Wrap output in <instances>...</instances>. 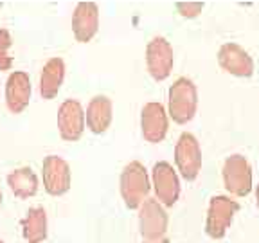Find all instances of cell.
Here are the masks:
<instances>
[{
	"mask_svg": "<svg viewBox=\"0 0 259 243\" xmlns=\"http://www.w3.org/2000/svg\"><path fill=\"white\" fill-rule=\"evenodd\" d=\"M119 189L124 206L132 211H137L146 198H150L151 178L142 162L132 160L122 168Z\"/></svg>",
	"mask_w": 259,
	"mask_h": 243,
	"instance_id": "6da1fadb",
	"label": "cell"
},
{
	"mask_svg": "<svg viewBox=\"0 0 259 243\" xmlns=\"http://www.w3.org/2000/svg\"><path fill=\"white\" fill-rule=\"evenodd\" d=\"M198 108V90L189 77H178L167 92V115L177 125H187Z\"/></svg>",
	"mask_w": 259,
	"mask_h": 243,
	"instance_id": "7a4b0ae2",
	"label": "cell"
},
{
	"mask_svg": "<svg viewBox=\"0 0 259 243\" xmlns=\"http://www.w3.org/2000/svg\"><path fill=\"white\" fill-rule=\"evenodd\" d=\"M239 211V202L227 194H216L209 200L205 218V234L212 239H223L231 229L234 216Z\"/></svg>",
	"mask_w": 259,
	"mask_h": 243,
	"instance_id": "3957f363",
	"label": "cell"
},
{
	"mask_svg": "<svg viewBox=\"0 0 259 243\" xmlns=\"http://www.w3.org/2000/svg\"><path fill=\"white\" fill-rule=\"evenodd\" d=\"M175 166L177 173L187 182L196 180L202 171V148L198 139L189 132H184L175 144Z\"/></svg>",
	"mask_w": 259,
	"mask_h": 243,
	"instance_id": "277c9868",
	"label": "cell"
},
{
	"mask_svg": "<svg viewBox=\"0 0 259 243\" xmlns=\"http://www.w3.org/2000/svg\"><path fill=\"white\" fill-rule=\"evenodd\" d=\"M139 232L144 241H155V239L166 238L169 216L166 207L162 206L157 198H146L139 207Z\"/></svg>",
	"mask_w": 259,
	"mask_h": 243,
	"instance_id": "5b68a950",
	"label": "cell"
},
{
	"mask_svg": "<svg viewBox=\"0 0 259 243\" xmlns=\"http://www.w3.org/2000/svg\"><path fill=\"white\" fill-rule=\"evenodd\" d=\"M151 189L164 207H173L180 198V177L169 162L160 160L151 170Z\"/></svg>",
	"mask_w": 259,
	"mask_h": 243,
	"instance_id": "8992f818",
	"label": "cell"
},
{
	"mask_svg": "<svg viewBox=\"0 0 259 243\" xmlns=\"http://www.w3.org/2000/svg\"><path fill=\"white\" fill-rule=\"evenodd\" d=\"M41 180L44 189L51 196H63L72 186V171L69 162L58 155H47L41 164Z\"/></svg>",
	"mask_w": 259,
	"mask_h": 243,
	"instance_id": "52a82bcc",
	"label": "cell"
},
{
	"mask_svg": "<svg viewBox=\"0 0 259 243\" xmlns=\"http://www.w3.org/2000/svg\"><path fill=\"white\" fill-rule=\"evenodd\" d=\"M223 186L232 196H247L252 191V166L243 155L236 153L223 162Z\"/></svg>",
	"mask_w": 259,
	"mask_h": 243,
	"instance_id": "ba28073f",
	"label": "cell"
},
{
	"mask_svg": "<svg viewBox=\"0 0 259 243\" xmlns=\"http://www.w3.org/2000/svg\"><path fill=\"white\" fill-rule=\"evenodd\" d=\"M175 65V53L171 44L164 36H155L146 47V67L155 81H164L169 77Z\"/></svg>",
	"mask_w": 259,
	"mask_h": 243,
	"instance_id": "9c48e42d",
	"label": "cell"
},
{
	"mask_svg": "<svg viewBox=\"0 0 259 243\" xmlns=\"http://www.w3.org/2000/svg\"><path fill=\"white\" fill-rule=\"evenodd\" d=\"M87 128L85 108L77 99H65L58 110V132L67 142H76L83 137Z\"/></svg>",
	"mask_w": 259,
	"mask_h": 243,
	"instance_id": "30bf717a",
	"label": "cell"
},
{
	"mask_svg": "<svg viewBox=\"0 0 259 243\" xmlns=\"http://www.w3.org/2000/svg\"><path fill=\"white\" fill-rule=\"evenodd\" d=\"M167 128H169V115L166 106L158 101L146 103L141 112V132L144 141L158 144L166 139Z\"/></svg>",
	"mask_w": 259,
	"mask_h": 243,
	"instance_id": "8fae6325",
	"label": "cell"
},
{
	"mask_svg": "<svg viewBox=\"0 0 259 243\" xmlns=\"http://www.w3.org/2000/svg\"><path fill=\"white\" fill-rule=\"evenodd\" d=\"M218 63L225 72L236 77H250L254 74V60L239 44L229 42L218 51Z\"/></svg>",
	"mask_w": 259,
	"mask_h": 243,
	"instance_id": "7c38bea8",
	"label": "cell"
},
{
	"mask_svg": "<svg viewBox=\"0 0 259 243\" xmlns=\"http://www.w3.org/2000/svg\"><path fill=\"white\" fill-rule=\"evenodd\" d=\"M6 106L11 113H22L31 103V77L24 70H13L6 81Z\"/></svg>",
	"mask_w": 259,
	"mask_h": 243,
	"instance_id": "4fadbf2b",
	"label": "cell"
},
{
	"mask_svg": "<svg viewBox=\"0 0 259 243\" xmlns=\"http://www.w3.org/2000/svg\"><path fill=\"white\" fill-rule=\"evenodd\" d=\"M99 29V8L96 2H79L72 13V34L79 44H89Z\"/></svg>",
	"mask_w": 259,
	"mask_h": 243,
	"instance_id": "5bb4252c",
	"label": "cell"
},
{
	"mask_svg": "<svg viewBox=\"0 0 259 243\" xmlns=\"http://www.w3.org/2000/svg\"><path fill=\"white\" fill-rule=\"evenodd\" d=\"M113 119V105L108 96H94L85 110L87 128L96 135L105 134Z\"/></svg>",
	"mask_w": 259,
	"mask_h": 243,
	"instance_id": "9a60e30c",
	"label": "cell"
},
{
	"mask_svg": "<svg viewBox=\"0 0 259 243\" xmlns=\"http://www.w3.org/2000/svg\"><path fill=\"white\" fill-rule=\"evenodd\" d=\"M63 79H65V61L60 56L49 58L45 61L44 69H41L40 83H38L40 96L44 97L45 101H51V99H54L60 94Z\"/></svg>",
	"mask_w": 259,
	"mask_h": 243,
	"instance_id": "2e32d148",
	"label": "cell"
},
{
	"mask_svg": "<svg viewBox=\"0 0 259 243\" xmlns=\"http://www.w3.org/2000/svg\"><path fill=\"white\" fill-rule=\"evenodd\" d=\"M8 186L18 200H29L38 194L40 178H38V175L34 173V170L31 166H22L9 171Z\"/></svg>",
	"mask_w": 259,
	"mask_h": 243,
	"instance_id": "e0dca14e",
	"label": "cell"
},
{
	"mask_svg": "<svg viewBox=\"0 0 259 243\" xmlns=\"http://www.w3.org/2000/svg\"><path fill=\"white\" fill-rule=\"evenodd\" d=\"M25 243H44L49 236V218L44 207H31L20 222Z\"/></svg>",
	"mask_w": 259,
	"mask_h": 243,
	"instance_id": "ac0fdd59",
	"label": "cell"
},
{
	"mask_svg": "<svg viewBox=\"0 0 259 243\" xmlns=\"http://www.w3.org/2000/svg\"><path fill=\"white\" fill-rule=\"evenodd\" d=\"M11 45V32L8 29H0V72H8L13 69V56L9 54Z\"/></svg>",
	"mask_w": 259,
	"mask_h": 243,
	"instance_id": "d6986e66",
	"label": "cell"
},
{
	"mask_svg": "<svg viewBox=\"0 0 259 243\" xmlns=\"http://www.w3.org/2000/svg\"><path fill=\"white\" fill-rule=\"evenodd\" d=\"M177 11L184 16V18H196L202 13L203 2H177Z\"/></svg>",
	"mask_w": 259,
	"mask_h": 243,
	"instance_id": "ffe728a7",
	"label": "cell"
},
{
	"mask_svg": "<svg viewBox=\"0 0 259 243\" xmlns=\"http://www.w3.org/2000/svg\"><path fill=\"white\" fill-rule=\"evenodd\" d=\"M144 243H169V239L162 238V239H155V241H144Z\"/></svg>",
	"mask_w": 259,
	"mask_h": 243,
	"instance_id": "44dd1931",
	"label": "cell"
},
{
	"mask_svg": "<svg viewBox=\"0 0 259 243\" xmlns=\"http://www.w3.org/2000/svg\"><path fill=\"white\" fill-rule=\"evenodd\" d=\"M255 204H257V207H259V186L255 187Z\"/></svg>",
	"mask_w": 259,
	"mask_h": 243,
	"instance_id": "7402d4cb",
	"label": "cell"
},
{
	"mask_svg": "<svg viewBox=\"0 0 259 243\" xmlns=\"http://www.w3.org/2000/svg\"><path fill=\"white\" fill-rule=\"evenodd\" d=\"M2 204H4V193L0 189V209H2Z\"/></svg>",
	"mask_w": 259,
	"mask_h": 243,
	"instance_id": "603a6c76",
	"label": "cell"
},
{
	"mask_svg": "<svg viewBox=\"0 0 259 243\" xmlns=\"http://www.w3.org/2000/svg\"><path fill=\"white\" fill-rule=\"evenodd\" d=\"M0 243H6V241H4V239H0Z\"/></svg>",
	"mask_w": 259,
	"mask_h": 243,
	"instance_id": "cb8c5ba5",
	"label": "cell"
}]
</instances>
